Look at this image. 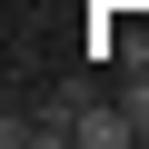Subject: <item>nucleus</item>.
I'll list each match as a JSON object with an SVG mask.
<instances>
[{
    "label": "nucleus",
    "instance_id": "obj_1",
    "mask_svg": "<svg viewBox=\"0 0 149 149\" xmlns=\"http://www.w3.org/2000/svg\"><path fill=\"white\" fill-rule=\"evenodd\" d=\"M129 139H139V119L119 100H80V149H129Z\"/></svg>",
    "mask_w": 149,
    "mask_h": 149
},
{
    "label": "nucleus",
    "instance_id": "obj_2",
    "mask_svg": "<svg viewBox=\"0 0 149 149\" xmlns=\"http://www.w3.org/2000/svg\"><path fill=\"white\" fill-rule=\"evenodd\" d=\"M119 109H129V119H139V139H149V60L129 70V80H119Z\"/></svg>",
    "mask_w": 149,
    "mask_h": 149
}]
</instances>
